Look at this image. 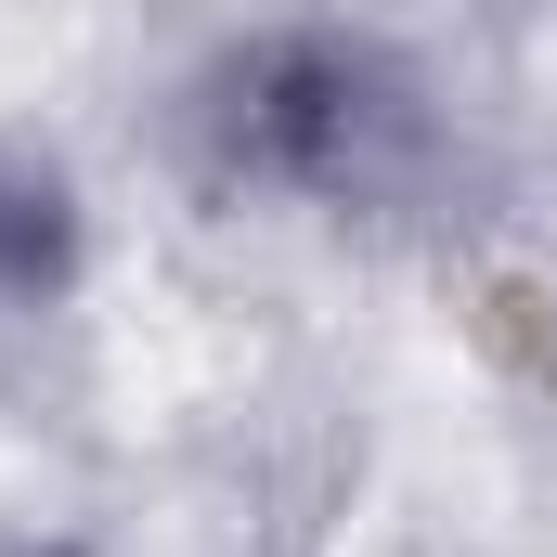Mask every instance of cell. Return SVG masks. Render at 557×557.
<instances>
[{
    "mask_svg": "<svg viewBox=\"0 0 557 557\" xmlns=\"http://www.w3.org/2000/svg\"><path fill=\"white\" fill-rule=\"evenodd\" d=\"M195 143H208L221 182L311 195V208H376V195L416 182L428 104H416V78H403L376 39L273 26V39H247V52L195 91Z\"/></svg>",
    "mask_w": 557,
    "mask_h": 557,
    "instance_id": "cell-1",
    "label": "cell"
},
{
    "mask_svg": "<svg viewBox=\"0 0 557 557\" xmlns=\"http://www.w3.org/2000/svg\"><path fill=\"white\" fill-rule=\"evenodd\" d=\"M78 273V208L52 169H0V311H39Z\"/></svg>",
    "mask_w": 557,
    "mask_h": 557,
    "instance_id": "cell-2",
    "label": "cell"
},
{
    "mask_svg": "<svg viewBox=\"0 0 557 557\" xmlns=\"http://www.w3.org/2000/svg\"><path fill=\"white\" fill-rule=\"evenodd\" d=\"M0 557H78V545H39V532H0Z\"/></svg>",
    "mask_w": 557,
    "mask_h": 557,
    "instance_id": "cell-3",
    "label": "cell"
}]
</instances>
